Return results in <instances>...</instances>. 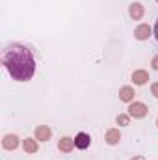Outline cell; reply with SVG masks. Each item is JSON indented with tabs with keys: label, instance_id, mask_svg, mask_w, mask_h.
<instances>
[{
	"label": "cell",
	"instance_id": "obj_1",
	"mask_svg": "<svg viewBox=\"0 0 158 160\" xmlns=\"http://www.w3.org/2000/svg\"><path fill=\"white\" fill-rule=\"evenodd\" d=\"M2 65L17 82H28L36 75V58L32 50L21 43H13L2 52Z\"/></svg>",
	"mask_w": 158,
	"mask_h": 160
},
{
	"label": "cell",
	"instance_id": "obj_2",
	"mask_svg": "<svg viewBox=\"0 0 158 160\" xmlns=\"http://www.w3.org/2000/svg\"><path fill=\"white\" fill-rule=\"evenodd\" d=\"M147 114H149V108H147L143 102H138V101L128 102V116H130V118H134V119H143Z\"/></svg>",
	"mask_w": 158,
	"mask_h": 160
},
{
	"label": "cell",
	"instance_id": "obj_3",
	"mask_svg": "<svg viewBox=\"0 0 158 160\" xmlns=\"http://www.w3.org/2000/svg\"><path fill=\"white\" fill-rule=\"evenodd\" d=\"M19 145H21V140H19L17 134H6V136L2 138V147H4L6 151H15Z\"/></svg>",
	"mask_w": 158,
	"mask_h": 160
},
{
	"label": "cell",
	"instance_id": "obj_4",
	"mask_svg": "<svg viewBox=\"0 0 158 160\" xmlns=\"http://www.w3.org/2000/svg\"><path fill=\"white\" fill-rule=\"evenodd\" d=\"M153 36V28L149 26V24H140L136 30H134V38L138 41H145V39H149Z\"/></svg>",
	"mask_w": 158,
	"mask_h": 160
},
{
	"label": "cell",
	"instance_id": "obj_5",
	"mask_svg": "<svg viewBox=\"0 0 158 160\" xmlns=\"http://www.w3.org/2000/svg\"><path fill=\"white\" fill-rule=\"evenodd\" d=\"M50 136H52L50 127H47V125H37L36 127V140L37 142H48Z\"/></svg>",
	"mask_w": 158,
	"mask_h": 160
},
{
	"label": "cell",
	"instance_id": "obj_6",
	"mask_svg": "<svg viewBox=\"0 0 158 160\" xmlns=\"http://www.w3.org/2000/svg\"><path fill=\"white\" fill-rule=\"evenodd\" d=\"M89 143H91V138H89V134H86V132H78L77 136H75V145H77V149H87L89 147Z\"/></svg>",
	"mask_w": 158,
	"mask_h": 160
},
{
	"label": "cell",
	"instance_id": "obj_7",
	"mask_svg": "<svg viewBox=\"0 0 158 160\" xmlns=\"http://www.w3.org/2000/svg\"><path fill=\"white\" fill-rule=\"evenodd\" d=\"M134 97H136L134 88H130V86H123V88L119 89V99H121L123 102H132Z\"/></svg>",
	"mask_w": 158,
	"mask_h": 160
},
{
	"label": "cell",
	"instance_id": "obj_8",
	"mask_svg": "<svg viewBox=\"0 0 158 160\" xmlns=\"http://www.w3.org/2000/svg\"><path fill=\"white\" fill-rule=\"evenodd\" d=\"M75 147H77V145H75V140L69 138V136H63V138L58 142V149H60L62 153H71Z\"/></svg>",
	"mask_w": 158,
	"mask_h": 160
},
{
	"label": "cell",
	"instance_id": "obj_9",
	"mask_svg": "<svg viewBox=\"0 0 158 160\" xmlns=\"http://www.w3.org/2000/svg\"><path fill=\"white\" fill-rule=\"evenodd\" d=\"M104 140H106L108 145H117L119 142H121V132H119V128H110V130H106Z\"/></svg>",
	"mask_w": 158,
	"mask_h": 160
},
{
	"label": "cell",
	"instance_id": "obj_10",
	"mask_svg": "<svg viewBox=\"0 0 158 160\" xmlns=\"http://www.w3.org/2000/svg\"><path fill=\"white\" fill-rule=\"evenodd\" d=\"M132 82H134L136 86H143V84H147V82H149V73L143 71V69L134 71V73H132Z\"/></svg>",
	"mask_w": 158,
	"mask_h": 160
},
{
	"label": "cell",
	"instance_id": "obj_11",
	"mask_svg": "<svg viewBox=\"0 0 158 160\" xmlns=\"http://www.w3.org/2000/svg\"><path fill=\"white\" fill-rule=\"evenodd\" d=\"M128 15H130L134 21H140V19L143 17V6H141L140 2L130 4V6H128Z\"/></svg>",
	"mask_w": 158,
	"mask_h": 160
},
{
	"label": "cell",
	"instance_id": "obj_12",
	"mask_svg": "<svg viewBox=\"0 0 158 160\" xmlns=\"http://www.w3.org/2000/svg\"><path fill=\"white\" fill-rule=\"evenodd\" d=\"M22 149H24V153H28V155L37 153V149H39L37 140H36V138H26V140H22Z\"/></svg>",
	"mask_w": 158,
	"mask_h": 160
},
{
	"label": "cell",
	"instance_id": "obj_13",
	"mask_svg": "<svg viewBox=\"0 0 158 160\" xmlns=\"http://www.w3.org/2000/svg\"><path fill=\"white\" fill-rule=\"evenodd\" d=\"M116 121H117L119 127H126V125H130V116L128 114H119Z\"/></svg>",
	"mask_w": 158,
	"mask_h": 160
},
{
	"label": "cell",
	"instance_id": "obj_14",
	"mask_svg": "<svg viewBox=\"0 0 158 160\" xmlns=\"http://www.w3.org/2000/svg\"><path fill=\"white\" fill-rule=\"evenodd\" d=\"M151 93L158 99V82H153V84H151Z\"/></svg>",
	"mask_w": 158,
	"mask_h": 160
},
{
	"label": "cell",
	"instance_id": "obj_15",
	"mask_svg": "<svg viewBox=\"0 0 158 160\" xmlns=\"http://www.w3.org/2000/svg\"><path fill=\"white\" fill-rule=\"evenodd\" d=\"M151 67H153L155 71H158V54L153 58V60H151Z\"/></svg>",
	"mask_w": 158,
	"mask_h": 160
},
{
	"label": "cell",
	"instance_id": "obj_16",
	"mask_svg": "<svg viewBox=\"0 0 158 160\" xmlns=\"http://www.w3.org/2000/svg\"><path fill=\"white\" fill-rule=\"evenodd\" d=\"M153 32H155V38H156V41H158V19H156V24H155V30H153Z\"/></svg>",
	"mask_w": 158,
	"mask_h": 160
},
{
	"label": "cell",
	"instance_id": "obj_17",
	"mask_svg": "<svg viewBox=\"0 0 158 160\" xmlns=\"http://www.w3.org/2000/svg\"><path fill=\"white\" fill-rule=\"evenodd\" d=\"M130 160H145V157H141V155H138V157H134V158H130Z\"/></svg>",
	"mask_w": 158,
	"mask_h": 160
},
{
	"label": "cell",
	"instance_id": "obj_18",
	"mask_svg": "<svg viewBox=\"0 0 158 160\" xmlns=\"http://www.w3.org/2000/svg\"><path fill=\"white\" fill-rule=\"evenodd\" d=\"M156 127H158V119H156Z\"/></svg>",
	"mask_w": 158,
	"mask_h": 160
},
{
	"label": "cell",
	"instance_id": "obj_19",
	"mask_svg": "<svg viewBox=\"0 0 158 160\" xmlns=\"http://www.w3.org/2000/svg\"><path fill=\"white\" fill-rule=\"evenodd\" d=\"M156 2H158V0H156Z\"/></svg>",
	"mask_w": 158,
	"mask_h": 160
}]
</instances>
